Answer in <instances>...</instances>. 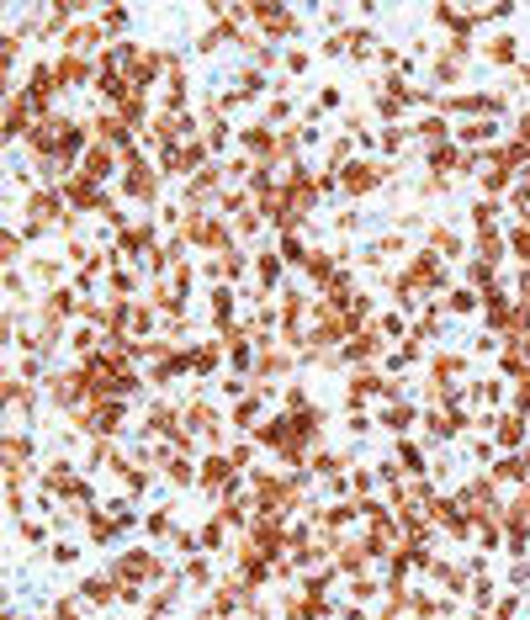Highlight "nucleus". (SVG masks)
Wrapping results in <instances>:
<instances>
[{"mask_svg": "<svg viewBox=\"0 0 530 620\" xmlns=\"http://www.w3.org/2000/svg\"><path fill=\"white\" fill-rule=\"evenodd\" d=\"M181 238H191L196 250H229V228L217 223V217H186V228H181Z\"/></svg>", "mask_w": 530, "mask_h": 620, "instance_id": "1", "label": "nucleus"}, {"mask_svg": "<svg viewBox=\"0 0 530 620\" xmlns=\"http://www.w3.org/2000/svg\"><path fill=\"white\" fill-rule=\"evenodd\" d=\"M382 175H387V170L372 165V159H350V165L339 170V186H345V196H366V191H376Z\"/></svg>", "mask_w": 530, "mask_h": 620, "instance_id": "2", "label": "nucleus"}, {"mask_svg": "<svg viewBox=\"0 0 530 620\" xmlns=\"http://www.w3.org/2000/svg\"><path fill=\"white\" fill-rule=\"evenodd\" d=\"M53 74H59L64 90H69V85H85V80H90V59H85V53H64Z\"/></svg>", "mask_w": 530, "mask_h": 620, "instance_id": "3", "label": "nucleus"}, {"mask_svg": "<svg viewBox=\"0 0 530 620\" xmlns=\"http://www.w3.org/2000/svg\"><path fill=\"white\" fill-rule=\"evenodd\" d=\"M482 53H488V64H498V69H519V64H515V53H519V48H515V37H494V43H488V48H482Z\"/></svg>", "mask_w": 530, "mask_h": 620, "instance_id": "4", "label": "nucleus"}, {"mask_svg": "<svg viewBox=\"0 0 530 620\" xmlns=\"http://www.w3.org/2000/svg\"><path fill=\"white\" fill-rule=\"evenodd\" d=\"M217 356H223V350H217V345H196L191 356H186V371H196V377H207V371H217Z\"/></svg>", "mask_w": 530, "mask_h": 620, "instance_id": "5", "label": "nucleus"}, {"mask_svg": "<svg viewBox=\"0 0 530 620\" xmlns=\"http://www.w3.org/2000/svg\"><path fill=\"white\" fill-rule=\"evenodd\" d=\"M398 461H403V472H414V477L424 472V451L414 440H398Z\"/></svg>", "mask_w": 530, "mask_h": 620, "instance_id": "6", "label": "nucleus"}, {"mask_svg": "<svg viewBox=\"0 0 530 620\" xmlns=\"http://www.w3.org/2000/svg\"><path fill=\"white\" fill-rule=\"evenodd\" d=\"M128 22H132V16L122 11V6H111V11H101V32H107V37H122V32H128Z\"/></svg>", "mask_w": 530, "mask_h": 620, "instance_id": "7", "label": "nucleus"}, {"mask_svg": "<svg viewBox=\"0 0 530 620\" xmlns=\"http://www.w3.org/2000/svg\"><path fill=\"white\" fill-rule=\"evenodd\" d=\"M233 90H239V95H260V90H265V69H239Z\"/></svg>", "mask_w": 530, "mask_h": 620, "instance_id": "8", "label": "nucleus"}, {"mask_svg": "<svg viewBox=\"0 0 530 620\" xmlns=\"http://www.w3.org/2000/svg\"><path fill=\"white\" fill-rule=\"evenodd\" d=\"M414 419H419V408H409V403H393V408L382 414V424H393V429H409Z\"/></svg>", "mask_w": 530, "mask_h": 620, "instance_id": "9", "label": "nucleus"}, {"mask_svg": "<svg viewBox=\"0 0 530 620\" xmlns=\"http://www.w3.org/2000/svg\"><path fill=\"white\" fill-rule=\"evenodd\" d=\"M435 80H440V85L461 80V59H451V53H440V59H435Z\"/></svg>", "mask_w": 530, "mask_h": 620, "instance_id": "10", "label": "nucleus"}, {"mask_svg": "<svg viewBox=\"0 0 530 620\" xmlns=\"http://www.w3.org/2000/svg\"><path fill=\"white\" fill-rule=\"evenodd\" d=\"M144 530H149V536H154V541L175 536V530H170V509H154V514H149V520H144Z\"/></svg>", "mask_w": 530, "mask_h": 620, "instance_id": "11", "label": "nucleus"}, {"mask_svg": "<svg viewBox=\"0 0 530 620\" xmlns=\"http://www.w3.org/2000/svg\"><path fill=\"white\" fill-rule=\"evenodd\" d=\"M430 238H435V255H461V238L451 234V228H435Z\"/></svg>", "mask_w": 530, "mask_h": 620, "instance_id": "12", "label": "nucleus"}, {"mask_svg": "<svg viewBox=\"0 0 530 620\" xmlns=\"http://www.w3.org/2000/svg\"><path fill=\"white\" fill-rule=\"evenodd\" d=\"M419 138L424 143H440V138H446V117H424L419 122Z\"/></svg>", "mask_w": 530, "mask_h": 620, "instance_id": "13", "label": "nucleus"}, {"mask_svg": "<svg viewBox=\"0 0 530 620\" xmlns=\"http://www.w3.org/2000/svg\"><path fill=\"white\" fill-rule=\"evenodd\" d=\"M376 578H355V584H350V599H355V605H366V599H376Z\"/></svg>", "mask_w": 530, "mask_h": 620, "instance_id": "14", "label": "nucleus"}, {"mask_svg": "<svg viewBox=\"0 0 530 620\" xmlns=\"http://www.w3.org/2000/svg\"><path fill=\"white\" fill-rule=\"evenodd\" d=\"M22 541H27V546H43V541H48V525H37V520H22Z\"/></svg>", "mask_w": 530, "mask_h": 620, "instance_id": "15", "label": "nucleus"}, {"mask_svg": "<svg viewBox=\"0 0 530 620\" xmlns=\"http://www.w3.org/2000/svg\"><path fill=\"white\" fill-rule=\"evenodd\" d=\"M186 578H191L196 588H207V584H212V567H207V562L196 557V562H186Z\"/></svg>", "mask_w": 530, "mask_h": 620, "instance_id": "16", "label": "nucleus"}, {"mask_svg": "<svg viewBox=\"0 0 530 620\" xmlns=\"http://www.w3.org/2000/svg\"><path fill=\"white\" fill-rule=\"evenodd\" d=\"M281 64H287V74H308V53H302V48H287Z\"/></svg>", "mask_w": 530, "mask_h": 620, "instance_id": "17", "label": "nucleus"}, {"mask_svg": "<svg viewBox=\"0 0 530 620\" xmlns=\"http://www.w3.org/2000/svg\"><path fill=\"white\" fill-rule=\"evenodd\" d=\"M446 308H451V313H472V308H477V292H451Z\"/></svg>", "mask_w": 530, "mask_h": 620, "instance_id": "18", "label": "nucleus"}, {"mask_svg": "<svg viewBox=\"0 0 530 620\" xmlns=\"http://www.w3.org/2000/svg\"><path fill=\"white\" fill-rule=\"evenodd\" d=\"M229 461H233V466H250V461H254V445H250V440H244V445H233V451H229Z\"/></svg>", "mask_w": 530, "mask_h": 620, "instance_id": "19", "label": "nucleus"}, {"mask_svg": "<svg viewBox=\"0 0 530 620\" xmlns=\"http://www.w3.org/2000/svg\"><path fill=\"white\" fill-rule=\"evenodd\" d=\"M292 117V101H271V112H265V122H287Z\"/></svg>", "mask_w": 530, "mask_h": 620, "instance_id": "20", "label": "nucleus"}, {"mask_svg": "<svg viewBox=\"0 0 530 620\" xmlns=\"http://www.w3.org/2000/svg\"><path fill=\"white\" fill-rule=\"evenodd\" d=\"M515 250L530 260V223H519V228H515Z\"/></svg>", "mask_w": 530, "mask_h": 620, "instance_id": "21", "label": "nucleus"}, {"mask_svg": "<svg viewBox=\"0 0 530 620\" xmlns=\"http://www.w3.org/2000/svg\"><path fill=\"white\" fill-rule=\"evenodd\" d=\"M53 562H59V567H69V562H74V546H69V541H59V546H53Z\"/></svg>", "mask_w": 530, "mask_h": 620, "instance_id": "22", "label": "nucleus"}]
</instances>
